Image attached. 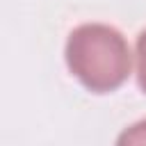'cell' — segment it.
<instances>
[{
	"instance_id": "obj_1",
	"label": "cell",
	"mask_w": 146,
	"mask_h": 146,
	"mask_svg": "<svg viewBox=\"0 0 146 146\" xmlns=\"http://www.w3.org/2000/svg\"><path fill=\"white\" fill-rule=\"evenodd\" d=\"M66 64L71 73L94 94L119 89L132 66L125 36L105 23H84L68 34Z\"/></svg>"
},
{
	"instance_id": "obj_3",
	"label": "cell",
	"mask_w": 146,
	"mask_h": 146,
	"mask_svg": "<svg viewBox=\"0 0 146 146\" xmlns=\"http://www.w3.org/2000/svg\"><path fill=\"white\" fill-rule=\"evenodd\" d=\"M137 80L146 91V30L137 36Z\"/></svg>"
},
{
	"instance_id": "obj_2",
	"label": "cell",
	"mask_w": 146,
	"mask_h": 146,
	"mask_svg": "<svg viewBox=\"0 0 146 146\" xmlns=\"http://www.w3.org/2000/svg\"><path fill=\"white\" fill-rule=\"evenodd\" d=\"M116 146H146V119L132 123L130 128H125L119 139H116Z\"/></svg>"
}]
</instances>
